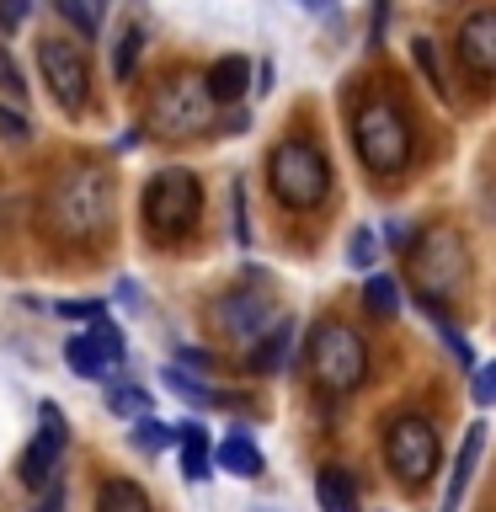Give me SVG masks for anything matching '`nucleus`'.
<instances>
[{"mask_svg": "<svg viewBox=\"0 0 496 512\" xmlns=\"http://www.w3.org/2000/svg\"><path fill=\"white\" fill-rule=\"evenodd\" d=\"M48 214H54V230L64 240H91L107 224V176L91 166H75L48 198Z\"/></svg>", "mask_w": 496, "mask_h": 512, "instance_id": "nucleus-5", "label": "nucleus"}, {"mask_svg": "<svg viewBox=\"0 0 496 512\" xmlns=\"http://www.w3.org/2000/svg\"><path fill=\"white\" fill-rule=\"evenodd\" d=\"M203 214V182L187 166H166L144 187V224L155 240H182Z\"/></svg>", "mask_w": 496, "mask_h": 512, "instance_id": "nucleus-4", "label": "nucleus"}, {"mask_svg": "<svg viewBox=\"0 0 496 512\" xmlns=\"http://www.w3.org/2000/svg\"><path fill=\"white\" fill-rule=\"evenodd\" d=\"M54 11H59L75 32H80V38H96V27H102V16H96L91 0H54Z\"/></svg>", "mask_w": 496, "mask_h": 512, "instance_id": "nucleus-26", "label": "nucleus"}, {"mask_svg": "<svg viewBox=\"0 0 496 512\" xmlns=\"http://www.w3.org/2000/svg\"><path fill=\"white\" fill-rule=\"evenodd\" d=\"M208 118H214V102L198 75H171L150 96V123L160 134H192V128H208Z\"/></svg>", "mask_w": 496, "mask_h": 512, "instance_id": "nucleus-9", "label": "nucleus"}, {"mask_svg": "<svg viewBox=\"0 0 496 512\" xmlns=\"http://www.w3.org/2000/svg\"><path fill=\"white\" fill-rule=\"evenodd\" d=\"M0 139H27V118L11 107H0Z\"/></svg>", "mask_w": 496, "mask_h": 512, "instance_id": "nucleus-34", "label": "nucleus"}, {"mask_svg": "<svg viewBox=\"0 0 496 512\" xmlns=\"http://www.w3.org/2000/svg\"><path fill=\"white\" fill-rule=\"evenodd\" d=\"M38 70H43L48 96H54L64 112H80L91 102V64H86V48H80V43L43 38L38 43Z\"/></svg>", "mask_w": 496, "mask_h": 512, "instance_id": "nucleus-8", "label": "nucleus"}, {"mask_svg": "<svg viewBox=\"0 0 496 512\" xmlns=\"http://www.w3.org/2000/svg\"><path fill=\"white\" fill-rule=\"evenodd\" d=\"M171 438L182 443V475H187V480H208L214 448H208V432H203V422H182V427H171Z\"/></svg>", "mask_w": 496, "mask_h": 512, "instance_id": "nucleus-18", "label": "nucleus"}, {"mask_svg": "<svg viewBox=\"0 0 496 512\" xmlns=\"http://www.w3.org/2000/svg\"><path fill=\"white\" fill-rule=\"evenodd\" d=\"M86 342H91L96 352H102V363L112 368V374H118V363L128 358V347H123V331L112 326V315H102V320H91V326H86Z\"/></svg>", "mask_w": 496, "mask_h": 512, "instance_id": "nucleus-20", "label": "nucleus"}, {"mask_svg": "<svg viewBox=\"0 0 496 512\" xmlns=\"http://www.w3.org/2000/svg\"><path fill=\"white\" fill-rule=\"evenodd\" d=\"M416 64L427 70L432 91H438V96H448V86H443V70H438V54H432V38H416Z\"/></svg>", "mask_w": 496, "mask_h": 512, "instance_id": "nucleus-29", "label": "nucleus"}, {"mask_svg": "<svg viewBox=\"0 0 496 512\" xmlns=\"http://www.w3.org/2000/svg\"><path fill=\"white\" fill-rule=\"evenodd\" d=\"M107 406L118 411V416H150V390H144V384H112L107 390Z\"/></svg>", "mask_w": 496, "mask_h": 512, "instance_id": "nucleus-24", "label": "nucleus"}, {"mask_svg": "<svg viewBox=\"0 0 496 512\" xmlns=\"http://www.w3.org/2000/svg\"><path fill=\"white\" fill-rule=\"evenodd\" d=\"M59 315L64 320H86V326H91V320L107 315V299H59Z\"/></svg>", "mask_w": 496, "mask_h": 512, "instance_id": "nucleus-28", "label": "nucleus"}, {"mask_svg": "<svg viewBox=\"0 0 496 512\" xmlns=\"http://www.w3.org/2000/svg\"><path fill=\"white\" fill-rule=\"evenodd\" d=\"M304 11H331V0H299Z\"/></svg>", "mask_w": 496, "mask_h": 512, "instance_id": "nucleus-37", "label": "nucleus"}, {"mask_svg": "<svg viewBox=\"0 0 496 512\" xmlns=\"http://www.w3.org/2000/svg\"><path fill=\"white\" fill-rule=\"evenodd\" d=\"M214 320L230 336H251V342H256V336L267 331V320H272V299L267 294H224Z\"/></svg>", "mask_w": 496, "mask_h": 512, "instance_id": "nucleus-12", "label": "nucleus"}, {"mask_svg": "<svg viewBox=\"0 0 496 512\" xmlns=\"http://www.w3.org/2000/svg\"><path fill=\"white\" fill-rule=\"evenodd\" d=\"M480 448H486V422H470V432H464V448L454 459V475H448V491H443V512H459V496L464 486H470L475 464H480Z\"/></svg>", "mask_w": 496, "mask_h": 512, "instance_id": "nucleus-14", "label": "nucleus"}, {"mask_svg": "<svg viewBox=\"0 0 496 512\" xmlns=\"http://www.w3.org/2000/svg\"><path fill=\"white\" fill-rule=\"evenodd\" d=\"M352 144H358V160L374 176L406 171V160H411V123H406V112H400L390 96L363 102L358 118H352Z\"/></svg>", "mask_w": 496, "mask_h": 512, "instance_id": "nucleus-1", "label": "nucleus"}, {"mask_svg": "<svg viewBox=\"0 0 496 512\" xmlns=\"http://www.w3.org/2000/svg\"><path fill=\"white\" fill-rule=\"evenodd\" d=\"M384 459H390L395 480L406 486H427L438 475V427L427 416H395L390 432H384Z\"/></svg>", "mask_w": 496, "mask_h": 512, "instance_id": "nucleus-6", "label": "nucleus"}, {"mask_svg": "<svg viewBox=\"0 0 496 512\" xmlns=\"http://www.w3.org/2000/svg\"><path fill=\"white\" fill-rule=\"evenodd\" d=\"M64 363H70L80 379H107V374H112V368L102 363V352L86 342V331H75L70 342H64Z\"/></svg>", "mask_w": 496, "mask_h": 512, "instance_id": "nucleus-21", "label": "nucleus"}, {"mask_svg": "<svg viewBox=\"0 0 496 512\" xmlns=\"http://www.w3.org/2000/svg\"><path fill=\"white\" fill-rule=\"evenodd\" d=\"M214 464H219V470H230V475H240V480H256V475L267 470L262 448H256L246 432H230V438L214 448Z\"/></svg>", "mask_w": 496, "mask_h": 512, "instance_id": "nucleus-16", "label": "nucleus"}, {"mask_svg": "<svg viewBox=\"0 0 496 512\" xmlns=\"http://www.w3.org/2000/svg\"><path fill=\"white\" fill-rule=\"evenodd\" d=\"M347 262H352V267H374V230H352Z\"/></svg>", "mask_w": 496, "mask_h": 512, "instance_id": "nucleus-30", "label": "nucleus"}, {"mask_svg": "<svg viewBox=\"0 0 496 512\" xmlns=\"http://www.w3.org/2000/svg\"><path fill=\"white\" fill-rule=\"evenodd\" d=\"M411 272H416V283H422L427 299L459 294V283H464V240L448 230V224H432V230L416 240V251H411Z\"/></svg>", "mask_w": 496, "mask_h": 512, "instance_id": "nucleus-7", "label": "nucleus"}, {"mask_svg": "<svg viewBox=\"0 0 496 512\" xmlns=\"http://www.w3.org/2000/svg\"><path fill=\"white\" fill-rule=\"evenodd\" d=\"M475 406H496V363H486V368H475Z\"/></svg>", "mask_w": 496, "mask_h": 512, "instance_id": "nucleus-32", "label": "nucleus"}, {"mask_svg": "<svg viewBox=\"0 0 496 512\" xmlns=\"http://www.w3.org/2000/svg\"><path fill=\"white\" fill-rule=\"evenodd\" d=\"M38 512H64V486H48L43 502H38Z\"/></svg>", "mask_w": 496, "mask_h": 512, "instance_id": "nucleus-35", "label": "nucleus"}, {"mask_svg": "<svg viewBox=\"0 0 496 512\" xmlns=\"http://www.w3.org/2000/svg\"><path fill=\"white\" fill-rule=\"evenodd\" d=\"M208 102H240V96L251 91V59H240V54H230V59H219L214 70H208Z\"/></svg>", "mask_w": 496, "mask_h": 512, "instance_id": "nucleus-15", "label": "nucleus"}, {"mask_svg": "<svg viewBox=\"0 0 496 512\" xmlns=\"http://www.w3.org/2000/svg\"><path fill=\"white\" fill-rule=\"evenodd\" d=\"M139 48H144V27H123V38H118V54H112V80L118 86H128L134 80V64H139Z\"/></svg>", "mask_w": 496, "mask_h": 512, "instance_id": "nucleus-23", "label": "nucleus"}, {"mask_svg": "<svg viewBox=\"0 0 496 512\" xmlns=\"http://www.w3.org/2000/svg\"><path fill=\"white\" fill-rule=\"evenodd\" d=\"M64 443H70V422H64V411L59 406H43L38 411V438H32L27 454H22V486L27 491H48V486H54Z\"/></svg>", "mask_w": 496, "mask_h": 512, "instance_id": "nucleus-10", "label": "nucleus"}, {"mask_svg": "<svg viewBox=\"0 0 496 512\" xmlns=\"http://www.w3.org/2000/svg\"><path fill=\"white\" fill-rule=\"evenodd\" d=\"M118 299L128 304V310H139V304H144V299H139V288H134V278H123V283H118Z\"/></svg>", "mask_w": 496, "mask_h": 512, "instance_id": "nucleus-36", "label": "nucleus"}, {"mask_svg": "<svg viewBox=\"0 0 496 512\" xmlns=\"http://www.w3.org/2000/svg\"><path fill=\"white\" fill-rule=\"evenodd\" d=\"M128 443H134L139 454H160V448L171 443V427H166V422H155V416H139V422L128 427Z\"/></svg>", "mask_w": 496, "mask_h": 512, "instance_id": "nucleus-25", "label": "nucleus"}, {"mask_svg": "<svg viewBox=\"0 0 496 512\" xmlns=\"http://www.w3.org/2000/svg\"><path fill=\"white\" fill-rule=\"evenodd\" d=\"M288 342H294V320H278L272 331L256 336L251 352H246L251 374H272V368H283V358H288Z\"/></svg>", "mask_w": 496, "mask_h": 512, "instance_id": "nucleus-17", "label": "nucleus"}, {"mask_svg": "<svg viewBox=\"0 0 496 512\" xmlns=\"http://www.w3.org/2000/svg\"><path fill=\"white\" fill-rule=\"evenodd\" d=\"M32 16V0H0V27L6 32H16Z\"/></svg>", "mask_w": 496, "mask_h": 512, "instance_id": "nucleus-33", "label": "nucleus"}, {"mask_svg": "<svg viewBox=\"0 0 496 512\" xmlns=\"http://www.w3.org/2000/svg\"><path fill=\"white\" fill-rule=\"evenodd\" d=\"M310 374L320 390L331 395H352L368 379V342L347 320H320L310 336Z\"/></svg>", "mask_w": 496, "mask_h": 512, "instance_id": "nucleus-3", "label": "nucleus"}, {"mask_svg": "<svg viewBox=\"0 0 496 512\" xmlns=\"http://www.w3.org/2000/svg\"><path fill=\"white\" fill-rule=\"evenodd\" d=\"M432 320H438V331H443V342H448V352H454V358H459L464 368H475V347H470V342H464V336H459L454 326H448V320H443V315H432Z\"/></svg>", "mask_w": 496, "mask_h": 512, "instance_id": "nucleus-31", "label": "nucleus"}, {"mask_svg": "<svg viewBox=\"0 0 496 512\" xmlns=\"http://www.w3.org/2000/svg\"><path fill=\"white\" fill-rule=\"evenodd\" d=\"M315 502L320 512H358V480L342 464H320L315 470Z\"/></svg>", "mask_w": 496, "mask_h": 512, "instance_id": "nucleus-13", "label": "nucleus"}, {"mask_svg": "<svg viewBox=\"0 0 496 512\" xmlns=\"http://www.w3.org/2000/svg\"><path fill=\"white\" fill-rule=\"evenodd\" d=\"M160 379H166V384H171V390L182 395V400H192V406H208V400H214V395H208V390H203L198 379L187 374L182 363H166V368H160Z\"/></svg>", "mask_w": 496, "mask_h": 512, "instance_id": "nucleus-27", "label": "nucleus"}, {"mask_svg": "<svg viewBox=\"0 0 496 512\" xmlns=\"http://www.w3.org/2000/svg\"><path fill=\"white\" fill-rule=\"evenodd\" d=\"M267 182L283 208H320L331 192V160L310 139H283L267 155Z\"/></svg>", "mask_w": 496, "mask_h": 512, "instance_id": "nucleus-2", "label": "nucleus"}, {"mask_svg": "<svg viewBox=\"0 0 496 512\" xmlns=\"http://www.w3.org/2000/svg\"><path fill=\"white\" fill-rule=\"evenodd\" d=\"M96 512H150V496H144L139 480L112 475V480L96 486Z\"/></svg>", "mask_w": 496, "mask_h": 512, "instance_id": "nucleus-19", "label": "nucleus"}, {"mask_svg": "<svg viewBox=\"0 0 496 512\" xmlns=\"http://www.w3.org/2000/svg\"><path fill=\"white\" fill-rule=\"evenodd\" d=\"M459 59L470 64L480 80H496V11H470L459 22Z\"/></svg>", "mask_w": 496, "mask_h": 512, "instance_id": "nucleus-11", "label": "nucleus"}, {"mask_svg": "<svg viewBox=\"0 0 496 512\" xmlns=\"http://www.w3.org/2000/svg\"><path fill=\"white\" fill-rule=\"evenodd\" d=\"M363 310L379 315V320H390V315L400 310V288H395L390 272H374V278L363 283Z\"/></svg>", "mask_w": 496, "mask_h": 512, "instance_id": "nucleus-22", "label": "nucleus"}]
</instances>
